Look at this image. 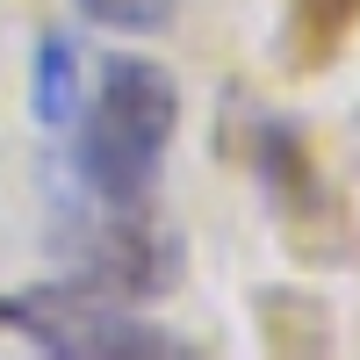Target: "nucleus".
<instances>
[{
	"mask_svg": "<svg viewBox=\"0 0 360 360\" xmlns=\"http://www.w3.org/2000/svg\"><path fill=\"white\" fill-rule=\"evenodd\" d=\"M79 51L65 29H44L37 51H29V115H37L44 130H65L72 115H79Z\"/></svg>",
	"mask_w": 360,
	"mask_h": 360,
	"instance_id": "4",
	"label": "nucleus"
},
{
	"mask_svg": "<svg viewBox=\"0 0 360 360\" xmlns=\"http://www.w3.org/2000/svg\"><path fill=\"white\" fill-rule=\"evenodd\" d=\"M72 173L94 202H144L159 180V159L180 130V86L166 65L152 58H130V51H108L101 58V79H94V101L79 94L72 115Z\"/></svg>",
	"mask_w": 360,
	"mask_h": 360,
	"instance_id": "1",
	"label": "nucleus"
},
{
	"mask_svg": "<svg viewBox=\"0 0 360 360\" xmlns=\"http://www.w3.org/2000/svg\"><path fill=\"white\" fill-rule=\"evenodd\" d=\"M79 15H86V22H101V29L152 37V29H166V22H173V0H79Z\"/></svg>",
	"mask_w": 360,
	"mask_h": 360,
	"instance_id": "5",
	"label": "nucleus"
},
{
	"mask_svg": "<svg viewBox=\"0 0 360 360\" xmlns=\"http://www.w3.org/2000/svg\"><path fill=\"white\" fill-rule=\"evenodd\" d=\"M0 324L22 332V346L44 360H180L188 353L173 332L72 281H37L29 295H0Z\"/></svg>",
	"mask_w": 360,
	"mask_h": 360,
	"instance_id": "2",
	"label": "nucleus"
},
{
	"mask_svg": "<svg viewBox=\"0 0 360 360\" xmlns=\"http://www.w3.org/2000/svg\"><path fill=\"white\" fill-rule=\"evenodd\" d=\"M166 274H173V259L159 245L152 217H144L137 202H115V217L86 224L72 238V274L65 281L94 288V295H159V288H173Z\"/></svg>",
	"mask_w": 360,
	"mask_h": 360,
	"instance_id": "3",
	"label": "nucleus"
}]
</instances>
